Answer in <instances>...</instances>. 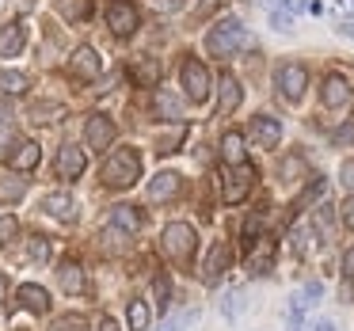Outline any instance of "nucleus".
I'll return each mask as SVG.
<instances>
[{
  "label": "nucleus",
  "mask_w": 354,
  "mask_h": 331,
  "mask_svg": "<svg viewBox=\"0 0 354 331\" xmlns=\"http://www.w3.org/2000/svg\"><path fill=\"white\" fill-rule=\"evenodd\" d=\"M248 31H244V23L240 19H221L217 27H209V35H206V50H209V57H232L240 46H248Z\"/></svg>",
  "instance_id": "obj_1"
},
{
  "label": "nucleus",
  "mask_w": 354,
  "mask_h": 331,
  "mask_svg": "<svg viewBox=\"0 0 354 331\" xmlns=\"http://www.w3.org/2000/svg\"><path fill=\"white\" fill-rule=\"evenodd\" d=\"M138 179H141V156L133 153V149H118V153L107 156V164H103V183L107 187L126 191V187H133Z\"/></svg>",
  "instance_id": "obj_2"
},
{
  "label": "nucleus",
  "mask_w": 354,
  "mask_h": 331,
  "mask_svg": "<svg viewBox=\"0 0 354 331\" xmlns=\"http://www.w3.org/2000/svg\"><path fill=\"white\" fill-rule=\"evenodd\" d=\"M160 240H164V252H168L176 263H191L194 247H198V236H194V229L187 221H171Z\"/></svg>",
  "instance_id": "obj_3"
},
{
  "label": "nucleus",
  "mask_w": 354,
  "mask_h": 331,
  "mask_svg": "<svg viewBox=\"0 0 354 331\" xmlns=\"http://www.w3.org/2000/svg\"><path fill=\"white\" fill-rule=\"evenodd\" d=\"M179 80H183V92L191 103H202L209 95V69L198 62V57H187L183 69H179Z\"/></svg>",
  "instance_id": "obj_4"
},
{
  "label": "nucleus",
  "mask_w": 354,
  "mask_h": 331,
  "mask_svg": "<svg viewBox=\"0 0 354 331\" xmlns=\"http://www.w3.org/2000/svg\"><path fill=\"white\" fill-rule=\"evenodd\" d=\"M274 84H278V92H282L290 103H297L301 95H305V88H308V73H305V65H297V62H286V65H278V73H274Z\"/></svg>",
  "instance_id": "obj_5"
},
{
  "label": "nucleus",
  "mask_w": 354,
  "mask_h": 331,
  "mask_svg": "<svg viewBox=\"0 0 354 331\" xmlns=\"http://www.w3.org/2000/svg\"><path fill=\"white\" fill-rule=\"evenodd\" d=\"M252 187H255V168H252V164H236V168L225 176L221 198L229 202V206H236V202H244L248 194H252Z\"/></svg>",
  "instance_id": "obj_6"
},
{
  "label": "nucleus",
  "mask_w": 354,
  "mask_h": 331,
  "mask_svg": "<svg viewBox=\"0 0 354 331\" xmlns=\"http://www.w3.org/2000/svg\"><path fill=\"white\" fill-rule=\"evenodd\" d=\"M138 23H141V16H138V8H133L130 0H111L107 4V27L118 35V39H130V35L138 31Z\"/></svg>",
  "instance_id": "obj_7"
},
{
  "label": "nucleus",
  "mask_w": 354,
  "mask_h": 331,
  "mask_svg": "<svg viewBox=\"0 0 354 331\" xmlns=\"http://www.w3.org/2000/svg\"><path fill=\"white\" fill-rule=\"evenodd\" d=\"M84 141H88V153H103V149H111V141H115V122H111L107 115H88L84 118Z\"/></svg>",
  "instance_id": "obj_8"
},
{
  "label": "nucleus",
  "mask_w": 354,
  "mask_h": 331,
  "mask_svg": "<svg viewBox=\"0 0 354 331\" xmlns=\"http://www.w3.org/2000/svg\"><path fill=\"white\" fill-rule=\"evenodd\" d=\"M84 168H88V149L65 145L62 153H57V176H62V179H77Z\"/></svg>",
  "instance_id": "obj_9"
},
{
  "label": "nucleus",
  "mask_w": 354,
  "mask_h": 331,
  "mask_svg": "<svg viewBox=\"0 0 354 331\" xmlns=\"http://www.w3.org/2000/svg\"><path fill=\"white\" fill-rule=\"evenodd\" d=\"M252 141L259 149H274L278 141H282V122H278V118H270V115L252 118Z\"/></svg>",
  "instance_id": "obj_10"
},
{
  "label": "nucleus",
  "mask_w": 354,
  "mask_h": 331,
  "mask_svg": "<svg viewBox=\"0 0 354 331\" xmlns=\"http://www.w3.org/2000/svg\"><path fill=\"white\" fill-rule=\"evenodd\" d=\"M244 92H240V80L232 73H221V95H217V118H229L240 107Z\"/></svg>",
  "instance_id": "obj_11"
},
{
  "label": "nucleus",
  "mask_w": 354,
  "mask_h": 331,
  "mask_svg": "<svg viewBox=\"0 0 354 331\" xmlns=\"http://www.w3.org/2000/svg\"><path fill=\"white\" fill-rule=\"evenodd\" d=\"M229 263H232V247L229 244H214V247H209V255H206V263H202V278L214 285L217 278L229 270Z\"/></svg>",
  "instance_id": "obj_12"
},
{
  "label": "nucleus",
  "mask_w": 354,
  "mask_h": 331,
  "mask_svg": "<svg viewBox=\"0 0 354 331\" xmlns=\"http://www.w3.org/2000/svg\"><path fill=\"white\" fill-rule=\"evenodd\" d=\"M27 46V27L19 19L0 27V57H19V50Z\"/></svg>",
  "instance_id": "obj_13"
},
{
  "label": "nucleus",
  "mask_w": 354,
  "mask_h": 331,
  "mask_svg": "<svg viewBox=\"0 0 354 331\" xmlns=\"http://www.w3.org/2000/svg\"><path fill=\"white\" fill-rule=\"evenodd\" d=\"M69 69H73V77H80V80H95L100 69H103V62H100V54H95L92 46H80L77 54H73Z\"/></svg>",
  "instance_id": "obj_14"
},
{
  "label": "nucleus",
  "mask_w": 354,
  "mask_h": 331,
  "mask_svg": "<svg viewBox=\"0 0 354 331\" xmlns=\"http://www.w3.org/2000/svg\"><path fill=\"white\" fill-rule=\"evenodd\" d=\"M179 187H183V179H179L176 171H160V176L149 183V202H168V198H176Z\"/></svg>",
  "instance_id": "obj_15"
},
{
  "label": "nucleus",
  "mask_w": 354,
  "mask_h": 331,
  "mask_svg": "<svg viewBox=\"0 0 354 331\" xmlns=\"http://www.w3.org/2000/svg\"><path fill=\"white\" fill-rule=\"evenodd\" d=\"M39 160H42V149L35 145V141H19V145L8 153V164H12V171H31Z\"/></svg>",
  "instance_id": "obj_16"
},
{
  "label": "nucleus",
  "mask_w": 354,
  "mask_h": 331,
  "mask_svg": "<svg viewBox=\"0 0 354 331\" xmlns=\"http://www.w3.org/2000/svg\"><path fill=\"white\" fill-rule=\"evenodd\" d=\"M320 100H324V107H346L351 103V84L343 77H328L320 88Z\"/></svg>",
  "instance_id": "obj_17"
},
{
  "label": "nucleus",
  "mask_w": 354,
  "mask_h": 331,
  "mask_svg": "<svg viewBox=\"0 0 354 331\" xmlns=\"http://www.w3.org/2000/svg\"><path fill=\"white\" fill-rule=\"evenodd\" d=\"M57 282H62V290L65 293H84V270H80V263L77 259H65L62 267H57Z\"/></svg>",
  "instance_id": "obj_18"
},
{
  "label": "nucleus",
  "mask_w": 354,
  "mask_h": 331,
  "mask_svg": "<svg viewBox=\"0 0 354 331\" xmlns=\"http://www.w3.org/2000/svg\"><path fill=\"white\" fill-rule=\"evenodd\" d=\"M153 107H156V115H160L164 122H179V118H183L179 95H171L168 88H156V92H153Z\"/></svg>",
  "instance_id": "obj_19"
},
{
  "label": "nucleus",
  "mask_w": 354,
  "mask_h": 331,
  "mask_svg": "<svg viewBox=\"0 0 354 331\" xmlns=\"http://www.w3.org/2000/svg\"><path fill=\"white\" fill-rule=\"evenodd\" d=\"M221 156H225V164H248V149H244V133L240 130H229L221 138Z\"/></svg>",
  "instance_id": "obj_20"
},
{
  "label": "nucleus",
  "mask_w": 354,
  "mask_h": 331,
  "mask_svg": "<svg viewBox=\"0 0 354 331\" xmlns=\"http://www.w3.org/2000/svg\"><path fill=\"white\" fill-rule=\"evenodd\" d=\"M130 77H133V84H138V88H153L156 80H160V65H156L153 57H133Z\"/></svg>",
  "instance_id": "obj_21"
},
{
  "label": "nucleus",
  "mask_w": 354,
  "mask_h": 331,
  "mask_svg": "<svg viewBox=\"0 0 354 331\" xmlns=\"http://www.w3.org/2000/svg\"><path fill=\"white\" fill-rule=\"evenodd\" d=\"M46 214L50 217H62V221H77V202H73V194L69 191H57V194H50L46 202Z\"/></svg>",
  "instance_id": "obj_22"
},
{
  "label": "nucleus",
  "mask_w": 354,
  "mask_h": 331,
  "mask_svg": "<svg viewBox=\"0 0 354 331\" xmlns=\"http://www.w3.org/2000/svg\"><path fill=\"white\" fill-rule=\"evenodd\" d=\"M27 194V179L19 171H4L0 176V202H19Z\"/></svg>",
  "instance_id": "obj_23"
},
{
  "label": "nucleus",
  "mask_w": 354,
  "mask_h": 331,
  "mask_svg": "<svg viewBox=\"0 0 354 331\" xmlns=\"http://www.w3.org/2000/svg\"><path fill=\"white\" fill-rule=\"evenodd\" d=\"M19 305L31 308V312H46L50 308V293L42 285H19Z\"/></svg>",
  "instance_id": "obj_24"
},
{
  "label": "nucleus",
  "mask_w": 354,
  "mask_h": 331,
  "mask_svg": "<svg viewBox=\"0 0 354 331\" xmlns=\"http://www.w3.org/2000/svg\"><path fill=\"white\" fill-rule=\"evenodd\" d=\"M111 225L122 232H138L141 229V214L138 206H115V214H111Z\"/></svg>",
  "instance_id": "obj_25"
},
{
  "label": "nucleus",
  "mask_w": 354,
  "mask_h": 331,
  "mask_svg": "<svg viewBox=\"0 0 354 331\" xmlns=\"http://www.w3.org/2000/svg\"><path fill=\"white\" fill-rule=\"evenodd\" d=\"M0 92H4V95H19V92H27V73L0 69Z\"/></svg>",
  "instance_id": "obj_26"
},
{
  "label": "nucleus",
  "mask_w": 354,
  "mask_h": 331,
  "mask_svg": "<svg viewBox=\"0 0 354 331\" xmlns=\"http://www.w3.org/2000/svg\"><path fill=\"white\" fill-rule=\"evenodd\" d=\"M126 316H130V331H145L149 328V305L145 301H130Z\"/></svg>",
  "instance_id": "obj_27"
},
{
  "label": "nucleus",
  "mask_w": 354,
  "mask_h": 331,
  "mask_svg": "<svg viewBox=\"0 0 354 331\" xmlns=\"http://www.w3.org/2000/svg\"><path fill=\"white\" fill-rule=\"evenodd\" d=\"M27 259H31V263H46L50 259V240L46 236H31V240H27Z\"/></svg>",
  "instance_id": "obj_28"
},
{
  "label": "nucleus",
  "mask_w": 354,
  "mask_h": 331,
  "mask_svg": "<svg viewBox=\"0 0 354 331\" xmlns=\"http://www.w3.org/2000/svg\"><path fill=\"white\" fill-rule=\"evenodd\" d=\"M50 331H88V323H84V316L69 312V316H57L54 328H50Z\"/></svg>",
  "instance_id": "obj_29"
},
{
  "label": "nucleus",
  "mask_w": 354,
  "mask_h": 331,
  "mask_svg": "<svg viewBox=\"0 0 354 331\" xmlns=\"http://www.w3.org/2000/svg\"><path fill=\"white\" fill-rule=\"evenodd\" d=\"M31 115H35V122H54V118H62V107L57 103H35Z\"/></svg>",
  "instance_id": "obj_30"
},
{
  "label": "nucleus",
  "mask_w": 354,
  "mask_h": 331,
  "mask_svg": "<svg viewBox=\"0 0 354 331\" xmlns=\"http://www.w3.org/2000/svg\"><path fill=\"white\" fill-rule=\"evenodd\" d=\"M16 232H19V221L16 217H0V244H12V240H16Z\"/></svg>",
  "instance_id": "obj_31"
},
{
  "label": "nucleus",
  "mask_w": 354,
  "mask_h": 331,
  "mask_svg": "<svg viewBox=\"0 0 354 331\" xmlns=\"http://www.w3.org/2000/svg\"><path fill=\"white\" fill-rule=\"evenodd\" d=\"M194 320H198V312H183V316H171V320L164 323L160 331H183V328H191Z\"/></svg>",
  "instance_id": "obj_32"
},
{
  "label": "nucleus",
  "mask_w": 354,
  "mask_h": 331,
  "mask_svg": "<svg viewBox=\"0 0 354 331\" xmlns=\"http://www.w3.org/2000/svg\"><path fill=\"white\" fill-rule=\"evenodd\" d=\"M183 4H187V0H149V8H153V12H164V16H168V12H179Z\"/></svg>",
  "instance_id": "obj_33"
},
{
  "label": "nucleus",
  "mask_w": 354,
  "mask_h": 331,
  "mask_svg": "<svg viewBox=\"0 0 354 331\" xmlns=\"http://www.w3.org/2000/svg\"><path fill=\"white\" fill-rule=\"evenodd\" d=\"M297 171H305V160H301V156H286V164H282V179H293Z\"/></svg>",
  "instance_id": "obj_34"
},
{
  "label": "nucleus",
  "mask_w": 354,
  "mask_h": 331,
  "mask_svg": "<svg viewBox=\"0 0 354 331\" xmlns=\"http://www.w3.org/2000/svg\"><path fill=\"white\" fill-rule=\"evenodd\" d=\"M270 23H274V31H293V19L286 16L282 8H274V12H270Z\"/></svg>",
  "instance_id": "obj_35"
},
{
  "label": "nucleus",
  "mask_w": 354,
  "mask_h": 331,
  "mask_svg": "<svg viewBox=\"0 0 354 331\" xmlns=\"http://www.w3.org/2000/svg\"><path fill=\"white\" fill-rule=\"evenodd\" d=\"M168 293H171V290H168V278L156 274V305H160V308L168 305Z\"/></svg>",
  "instance_id": "obj_36"
},
{
  "label": "nucleus",
  "mask_w": 354,
  "mask_h": 331,
  "mask_svg": "<svg viewBox=\"0 0 354 331\" xmlns=\"http://www.w3.org/2000/svg\"><path fill=\"white\" fill-rule=\"evenodd\" d=\"M339 176H343V187H346V191L354 194V160H346V164H343V171H339Z\"/></svg>",
  "instance_id": "obj_37"
},
{
  "label": "nucleus",
  "mask_w": 354,
  "mask_h": 331,
  "mask_svg": "<svg viewBox=\"0 0 354 331\" xmlns=\"http://www.w3.org/2000/svg\"><path fill=\"white\" fill-rule=\"evenodd\" d=\"M343 274H346V278H354V247L343 255Z\"/></svg>",
  "instance_id": "obj_38"
},
{
  "label": "nucleus",
  "mask_w": 354,
  "mask_h": 331,
  "mask_svg": "<svg viewBox=\"0 0 354 331\" xmlns=\"http://www.w3.org/2000/svg\"><path fill=\"white\" fill-rule=\"evenodd\" d=\"M320 293H324V285H320V282H308V285H305V297H308V301H316Z\"/></svg>",
  "instance_id": "obj_39"
},
{
  "label": "nucleus",
  "mask_w": 354,
  "mask_h": 331,
  "mask_svg": "<svg viewBox=\"0 0 354 331\" xmlns=\"http://www.w3.org/2000/svg\"><path fill=\"white\" fill-rule=\"evenodd\" d=\"M8 122H12V107L0 100V126H8Z\"/></svg>",
  "instance_id": "obj_40"
},
{
  "label": "nucleus",
  "mask_w": 354,
  "mask_h": 331,
  "mask_svg": "<svg viewBox=\"0 0 354 331\" xmlns=\"http://www.w3.org/2000/svg\"><path fill=\"white\" fill-rule=\"evenodd\" d=\"M339 35H346V39H354V19H343V23H339Z\"/></svg>",
  "instance_id": "obj_41"
},
{
  "label": "nucleus",
  "mask_w": 354,
  "mask_h": 331,
  "mask_svg": "<svg viewBox=\"0 0 354 331\" xmlns=\"http://www.w3.org/2000/svg\"><path fill=\"white\" fill-rule=\"evenodd\" d=\"M313 331H339V328H335V323H331V320H320V323H316Z\"/></svg>",
  "instance_id": "obj_42"
},
{
  "label": "nucleus",
  "mask_w": 354,
  "mask_h": 331,
  "mask_svg": "<svg viewBox=\"0 0 354 331\" xmlns=\"http://www.w3.org/2000/svg\"><path fill=\"white\" fill-rule=\"evenodd\" d=\"M100 331H118V323H115V320H103V323H100Z\"/></svg>",
  "instance_id": "obj_43"
},
{
  "label": "nucleus",
  "mask_w": 354,
  "mask_h": 331,
  "mask_svg": "<svg viewBox=\"0 0 354 331\" xmlns=\"http://www.w3.org/2000/svg\"><path fill=\"white\" fill-rule=\"evenodd\" d=\"M346 225H351V229H354V202H351V206H346Z\"/></svg>",
  "instance_id": "obj_44"
},
{
  "label": "nucleus",
  "mask_w": 354,
  "mask_h": 331,
  "mask_svg": "<svg viewBox=\"0 0 354 331\" xmlns=\"http://www.w3.org/2000/svg\"><path fill=\"white\" fill-rule=\"evenodd\" d=\"M198 8H202V12H206V8H214V0H202V4H198Z\"/></svg>",
  "instance_id": "obj_45"
},
{
  "label": "nucleus",
  "mask_w": 354,
  "mask_h": 331,
  "mask_svg": "<svg viewBox=\"0 0 354 331\" xmlns=\"http://www.w3.org/2000/svg\"><path fill=\"white\" fill-rule=\"evenodd\" d=\"M4 290H8V282H4V274H0V297H4Z\"/></svg>",
  "instance_id": "obj_46"
},
{
  "label": "nucleus",
  "mask_w": 354,
  "mask_h": 331,
  "mask_svg": "<svg viewBox=\"0 0 354 331\" xmlns=\"http://www.w3.org/2000/svg\"><path fill=\"white\" fill-rule=\"evenodd\" d=\"M346 4H351V8H354V0H346Z\"/></svg>",
  "instance_id": "obj_47"
}]
</instances>
